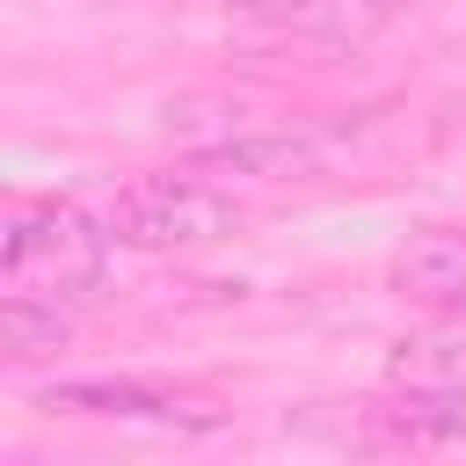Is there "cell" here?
Instances as JSON below:
<instances>
[{
    "label": "cell",
    "mask_w": 466,
    "mask_h": 466,
    "mask_svg": "<svg viewBox=\"0 0 466 466\" xmlns=\"http://www.w3.org/2000/svg\"><path fill=\"white\" fill-rule=\"evenodd\" d=\"M36 408H66V415H124V422H204V415H182L175 393L160 386H138V379H66L51 393H36Z\"/></svg>",
    "instance_id": "obj_6"
},
{
    "label": "cell",
    "mask_w": 466,
    "mask_h": 466,
    "mask_svg": "<svg viewBox=\"0 0 466 466\" xmlns=\"http://www.w3.org/2000/svg\"><path fill=\"white\" fill-rule=\"evenodd\" d=\"M386 393H393V408H379V415L408 444L466 437V328H422V335L393 342Z\"/></svg>",
    "instance_id": "obj_2"
},
{
    "label": "cell",
    "mask_w": 466,
    "mask_h": 466,
    "mask_svg": "<svg viewBox=\"0 0 466 466\" xmlns=\"http://www.w3.org/2000/svg\"><path fill=\"white\" fill-rule=\"evenodd\" d=\"M393 291L437 306V313H466V226H422L393 248Z\"/></svg>",
    "instance_id": "obj_4"
},
{
    "label": "cell",
    "mask_w": 466,
    "mask_h": 466,
    "mask_svg": "<svg viewBox=\"0 0 466 466\" xmlns=\"http://www.w3.org/2000/svg\"><path fill=\"white\" fill-rule=\"evenodd\" d=\"M66 342V313L44 306V299H7L0 306V357L7 364H36Z\"/></svg>",
    "instance_id": "obj_8"
},
{
    "label": "cell",
    "mask_w": 466,
    "mask_h": 466,
    "mask_svg": "<svg viewBox=\"0 0 466 466\" xmlns=\"http://www.w3.org/2000/svg\"><path fill=\"white\" fill-rule=\"evenodd\" d=\"M109 226H95L80 204H29L15 197L7 204V226H0V291L7 299H44V306H66V299H87L109 269Z\"/></svg>",
    "instance_id": "obj_1"
},
{
    "label": "cell",
    "mask_w": 466,
    "mask_h": 466,
    "mask_svg": "<svg viewBox=\"0 0 466 466\" xmlns=\"http://www.w3.org/2000/svg\"><path fill=\"white\" fill-rule=\"evenodd\" d=\"M102 226H109L124 248H153V255H167V248L226 240V233L240 226V204H233L226 189L197 182V175H146V182L116 189V204H109Z\"/></svg>",
    "instance_id": "obj_3"
},
{
    "label": "cell",
    "mask_w": 466,
    "mask_h": 466,
    "mask_svg": "<svg viewBox=\"0 0 466 466\" xmlns=\"http://www.w3.org/2000/svg\"><path fill=\"white\" fill-rule=\"evenodd\" d=\"M211 167H240V175H269V182H291V175H320V138H233V146H211L204 153Z\"/></svg>",
    "instance_id": "obj_7"
},
{
    "label": "cell",
    "mask_w": 466,
    "mask_h": 466,
    "mask_svg": "<svg viewBox=\"0 0 466 466\" xmlns=\"http://www.w3.org/2000/svg\"><path fill=\"white\" fill-rule=\"evenodd\" d=\"M393 0H255V22L306 36V44H364L371 29H386Z\"/></svg>",
    "instance_id": "obj_5"
}]
</instances>
